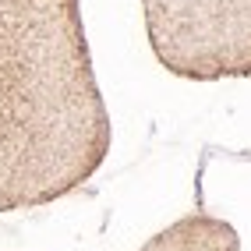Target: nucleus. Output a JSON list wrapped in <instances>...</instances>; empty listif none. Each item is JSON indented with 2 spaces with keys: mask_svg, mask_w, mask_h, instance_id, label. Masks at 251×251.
I'll return each mask as SVG.
<instances>
[{
  "mask_svg": "<svg viewBox=\"0 0 251 251\" xmlns=\"http://www.w3.org/2000/svg\"><path fill=\"white\" fill-rule=\"evenodd\" d=\"M110 138L81 0H0V212L81 188Z\"/></svg>",
  "mask_w": 251,
  "mask_h": 251,
  "instance_id": "nucleus-1",
  "label": "nucleus"
},
{
  "mask_svg": "<svg viewBox=\"0 0 251 251\" xmlns=\"http://www.w3.org/2000/svg\"><path fill=\"white\" fill-rule=\"evenodd\" d=\"M152 53L191 81L251 75V0H142Z\"/></svg>",
  "mask_w": 251,
  "mask_h": 251,
  "instance_id": "nucleus-2",
  "label": "nucleus"
},
{
  "mask_svg": "<svg viewBox=\"0 0 251 251\" xmlns=\"http://www.w3.org/2000/svg\"><path fill=\"white\" fill-rule=\"evenodd\" d=\"M142 251H241V237L230 223L209 212H188L159 230Z\"/></svg>",
  "mask_w": 251,
  "mask_h": 251,
  "instance_id": "nucleus-3",
  "label": "nucleus"
}]
</instances>
